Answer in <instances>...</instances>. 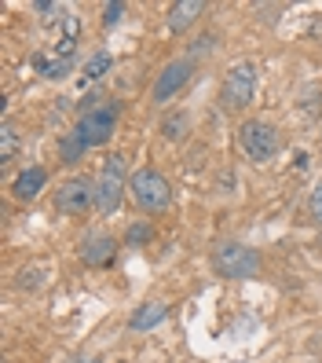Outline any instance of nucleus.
Masks as SVG:
<instances>
[{"label":"nucleus","mask_w":322,"mask_h":363,"mask_svg":"<svg viewBox=\"0 0 322 363\" xmlns=\"http://www.w3.org/2000/svg\"><path fill=\"white\" fill-rule=\"evenodd\" d=\"M114 125H117V106H88V111L81 114L74 136L81 140L84 151H88V147H99V143L110 140Z\"/></svg>","instance_id":"obj_5"},{"label":"nucleus","mask_w":322,"mask_h":363,"mask_svg":"<svg viewBox=\"0 0 322 363\" xmlns=\"http://www.w3.org/2000/svg\"><path fill=\"white\" fill-rule=\"evenodd\" d=\"M81 155H84V147H81V140H77V136L62 140V162H70V165H74V162H77Z\"/></svg>","instance_id":"obj_15"},{"label":"nucleus","mask_w":322,"mask_h":363,"mask_svg":"<svg viewBox=\"0 0 322 363\" xmlns=\"http://www.w3.org/2000/svg\"><path fill=\"white\" fill-rule=\"evenodd\" d=\"M15 151H18V136L11 129V121H4V125H0V162L8 165L15 158Z\"/></svg>","instance_id":"obj_13"},{"label":"nucleus","mask_w":322,"mask_h":363,"mask_svg":"<svg viewBox=\"0 0 322 363\" xmlns=\"http://www.w3.org/2000/svg\"><path fill=\"white\" fill-rule=\"evenodd\" d=\"M165 315H168V308H165L161 301H150V305H139V308L132 312L128 327H132V330H150V327H158Z\"/></svg>","instance_id":"obj_12"},{"label":"nucleus","mask_w":322,"mask_h":363,"mask_svg":"<svg viewBox=\"0 0 322 363\" xmlns=\"http://www.w3.org/2000/svg\"><path fill=\"white\" fill-rule=\"evenodd\" d=\"M55 206L62 213H70V217H84V213H92V206H96V184L84 180V177L67 180L55 191Z\"/></svg>","instance_id":"obj_7"},{"label":"nucleus","mask_w":322,"mask_h":363,"mask_svg":"<svg viewBox=\"0 0 322 363\" xmlns=\"http://www.w3.org/2000/svg\"><path fill=\"white\" fill-rule=\"evenodd\" d=\"M238 140H242L246 158L256 162V165H264V162H271L278 155V133H275V125H268V121H246Z\"/></svg>","instance_id":"obj_6"},{"label":"nucleus","mask_w":322,"mask_h":363,"mask_svg":"<svg viewBox=\"0 0 322 363\" xmlns=\"http://www.w3.org/2000/svg\"><path fill=\"white\" fill-rule=\"evenodd\" d=\"M190 70H195V62H190V59L168 62V67L158 74V81H154V92H150V96H154V103H168V99H173L183 84L190 81Z\"/></svg>","instance_id":"obj_8"},{"label":"nucleus","mask_w":322,"mask_h":363,"mask_svg":"<svg viewBox=\"0 0 322 363\" xmlns=\"http://www.w3.org/2000/svg\"><path fill=\"white\" fill-rule=\"evenodd\" d=\"M311 217H315V224H322V180L315 184V191H311Z\"/></svg>","instance_id":"obj_17"},{"label":"nucleus","mask_w":322,"mask_h":363,"mask_svg":"<svg viewBox=\"0 0 322 363\" xmlns=\"http://www.w3.org/2000/svg\"><path fill=\"white\" fill-rule=\"evenodd\" d=\"M128 191H132V199L143 213H165L173 206V187H168V180L158 169H139V173L128 180Z\"/></svg>","instance_id":"obj_1"},{"label":"nucleus","mask_w":322,"mask_h":363,"mask_svg":"<svg viewBox=\"0 0 322 363\" xmlns=\"http://www.w3.org/2000/svg\"><path fill=\"white\" fill-rule=\"evenodd\" d=\"M114 239L110 235H103V231H96V235H88L84 239V246H81V257H84V264H92V268H103V264H110L114 261Z\"/></svg>","instance_id":"obj_9"},{"label":"nucleus","mask_w":322,"mask_h":363,"mask_svg":"<svg viewBox=\"0 0 322 363\" xmlns=\"http://www.w3.org/2000/svg\"><path fill=\"white\" fill-rule=\"evenodd\" d=\"M125 191H128V180H125V158L114 155V158H106L103 162V173L96 180V209L99 213H114L125 199Z\"/></svg>","instance_id":"obj_3"},{"label":"nucleus","mask_w":322,"mask_h":363,"mask_svg":"<svg viewBox=\"0 0 322 363\" xmlns=\"http://www.w3.org/2000/svg\"><path fill=\"white\" fill-rule=\"evenodd\" d=\"M121 15H125V4H106V8H103V26L121 23Z\"/></svg>","instance_id":"obj_16"},{"label":"nucleus","mask_w":322,"mask_h":363,"mask_svg":"<svg viewBox=\"0 0 322 363\" xmlns=\"http://www.w3.org/2000/svg\"><path fill=\"white\" fill-rule=\"evenodd\" d=\"M202 11H205L202 0H180V4L168 8V30H173V33L190 30V26L198 23V15H202Z\"/></svg>","instance_id":"obj_11"},{"label":"nucleus","mask_w":322,"mask_h":363,"mask_svg":"<svg viewBox=\"0 0 322 363\" xmlns=\"http://www.w3.org/2000/svg\"><path fill=\"white\" fill-rule=\"evenodd\" d=\"M183 125H187V118H176V121H165L161 129H165V136H168V140H180V136H183V133H180Z\"/></svg>","instance_id":"obj_19"},{"label":"nucleus","mask_w":322,"mask_h":363,"mask_svg":"<svg viewBox=\"0 0 322 363\" xmlns=\"http://www.w3.org/2000/svg\"><path fill=\"white\" fill-rule=\"evenodd\" d=\"M256 92V67L253 62H234V67L224 74V89H220V103L227 111H246L253 103Z\"/></svg>","instance_id":"obj_4"},{"label":"nucleus","mask_w":322,"mask_h":363,"mask_svg":"<svg viewBox=\"0 0 322 363\" xmlns=\"http://www.w3.org/2000/svg\"><path fill=\"white\" fill-rule=\"evenodd\" d=\"M45 184H48V173H45L40 165H30L26 173H18V180H15L11 191H15V199H18V202H33L40 191H45Z\"/></svg>","instance_id":"obj_10"},{"label":"nucleus","mask_w":322,"mask_h":363,"mask_svg":"<svg viewBox=\"0 0 322 363\" xmlns=\"http://www.w3.org/2000/svg\"><path fill=\"white\" fill-rule=\"evenodd\" d=\"M150 239V224H132V231H128V246H139Z\"/></svg>","instance_id":"obj_18"},{"label":"nucleus","mask_w":322,"mask_h":363,"mask_svg":"<svg viewBox=\"0 0 322 363\" xmlns=\"http://www.w3.org/2000/svg\"><path fill=\"white\" fill-rule=\"evenodd\" d=\"M212 268H217L224 279H253V275L260 272V257H256V250H249L242 242H224L212 253Z\"/></svg>","instance_id":"obj_2"},{"label":"nucleus","mask_w":322,"mask_h":363,"mask_svg":"<svg viewBox=\"0 0 322 363\" xmlns=\"http://www.w3.org/2000/svg\"><path fill=\"white\" fill-rule=\"evenodd\" d=\"M70 363H103V359H84V356H74Z\"/></svg>","instance_id":"obj_20"},{"label":"nucleus","mask_w":322,"mask_h":363,"mask_svg":"<svg viewBox=\"0 0 322 363\" xmlns=\"http://www.w3.org/2000/svg\"><path fill=\"white\" fill-rule=\"evenodd\" d=\"M110 67H114V59L106 55V52H99V55H92V59H88V67H84V77H88V81H99Z\"/></svg>","instance_id":"obj_14"}]
</instances>
